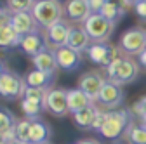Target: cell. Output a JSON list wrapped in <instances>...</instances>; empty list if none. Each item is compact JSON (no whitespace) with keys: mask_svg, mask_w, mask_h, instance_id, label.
Here are the masks:
<instances>
[{"mask_svg":"<svg viewBox=\"0 0 146 144\" xmlns=\"http://www.w3.org/2000/svg\"><path fill=\"white\" fill-rule=\"evenodd\" d=\"M36 2H40V0H36Z\"/></svg>","mask_w":146,"mask_h":144,"instance_id":"42","label":"cell"},{"mask_svg":"<svg viewBox=\"0 0 146 144\" xmlns=\"http://www.w3.org/2000/svg\"><path fill=\"white\" fill-rule=\"evenodd\" d=\"M132 9H134V12H136V16L139 19H143L146 23V0H139L137 4H134Z\"/></svg>","mask_w":146,"mask_h":144,"instance_id":"31","label":"cell"},{"mask_svg":"<svg viewBox=\"0 0 146 144\" xmlns=\"http://www.w3.org/2000/svg\"><path fill=\"white\" fill-rule=\"evenodd\" d=\"M139 123L143 125V127H146V113H144V115L141 116V120H139Z\"/></svg>","mask_w":146,"mask_h":144,"instance_id":"38","label":"cell"},{"mask_svg":"<svg viewBox=\"0 0 146 144\" xmlns=\"http://www.w3.org/2000/svg\"><path fill=\"white\" fill-rule=\"evenodd\" d=\"M28 89L25 77L16 73L14 69L2 68L0 73V96L5 101H16L19 97H25V90Z\"/></svg>","mask_w":146,"mask_h":144,"instance_id":"3","label":"cell"},{"mask_svg":"<svg viewBox=\"0 0 146 144\" xmlns=\"http://www.w3.org/2000/svg\"><path fill=\"white\" fill-rule=\"evenodd\" d=\"M106 116H108V111L98 108V110H96V116H94V122H92V130L101 132L103 125H104V122H106Z\"/></svg>","mask_w":146,"mask_h":144,"instance_id":"30","label":"cell"},{"mask_svg":"<svg viewBox=\"0 0 146 144\" xmlns=\"http://www.w3.org/2000/svg\"><path fill=\"white\" fill-rule=\"evenodd\" d=\"M117 144H122V142H117Z\"/></svg>","mask_w":146,"mask_h":144,"instance_id":"40","label":"cell"},{"mask_svg":"<svg viewBox=\"0 0 146 144\" xmlns=\"http://www.w3.org/2000/svg\"><path fill=\"white\" fill-rule=\"evenodd\" d=\"M94 101L90 99L84 90H80V89H68V108H70V113L75 115L82 110H85V108L92 106Z\"/></svg>","mask_w":146,"mask_h":144,"instance_id":"19","label":"cell"},{"mask_svg":"<svg viewBox=\"0 0 146 144\" xmlns=\"http://www.w3.org/2000/svg\"><path fill=\"white\" fill-rule=\"evenodd\" d=\"M11 24L14 26V30L19 33L21 37H26L30 33L38 31V23L35 21L31 12H12Z\"/></svg>","mask_w":146,"mask_h":144,"instance_id":"14","label":"cell"},{"mask_svg":"<svg viewBox=\"0 0 146 144\" xmlns=\"http://www.w3.org/2000/svg\"><path fill=\"white\" fill-rule=\"evenodd\" d=\"M108 4H113V5H117V7H120L122 11H125L127 12V9H131L132 5L129 4V0H106Z\"/></svg>","mask_w":146,"mask_h":144,"instance_id":"33","label":"cell"},{"mask_svg":"<svg viewBox=\"0 0 146 144\" xmlns=\"http://www.w3.org/2000/svg\"><path fill=\"white\" fill-rule=\"evenodd\" d=\"M36 0H7L5 5L11 9V12H31Z\"/></svg>","mask_w":146,"mask_h":144,"instance_id":"27","label":"cell"},{"mask_svg":"<svg viewBox=\"0 0 146 144\" xmlns=\"http://www.w3.org/2000/svg\"><path fill=\"white\" fill-rule=\"evenodd\" d=\"M31 14L35 17V21L38 23V26L49 28L54 23L63 19L64 5L59 0H40V2H35V5L31 9Z\"/></svg>","mask_w":146,"mask_h":144,"instance_id":"2","label":"cell"},{"mask_svg":"<svg viewBox=\"0 0 146 144\" xmlns=\"http://www.w3.org/2000/svg\"><path fill=\"white\" fill-rule=\"evenodd\" d=\"M90 45H92V38L89 37V33L85 31V28L80 26V24L71 26V31H70L66 47H70V49H73L75 52L82 54V52H87V49Z\"/></svg>","mask_w":146,"mask_h":144,"instance_id":"13","label":"cell"},{"mask_svg":"<svg viewBox=\"0 0 146 144\" xmlns=\"http://www.w3.org/2000/svg\"><path fill=\"white\" fill-rule=\"evenodd\" d=\"M123 101H125V92L122 90V87L113 82H106L96 99V106L104 111H115L123 104Z\"/></svg>","mask_w":146,"mask_h":144,"instance_id":"7","label":"cell"},{"mask_svg":"<svg viewBox=\"0 0 146 144\" xmlns=\"http://www.w3.org/2000/svg\"><path fill=\"white\" fill-rule=\"evenodd\" d=\"M2 144H7V142H2Z\"/></svg>","mask_w":146,"mask_h":144,"instance_id":"41","label":"cell"},{"mask_svg":"<svg viewBox=\"0 0 146 144\" xmlns=\"http://www.w3.org/2000/svg\"><path fill=\"white\" fill-rule=\"evenodd\" d=\"M99 14H101L103 17H106L108 21H111V23L117 24V23L122 19V17L125 16V11H122L120 7H117V5H113V4H108V2H106Z\"/></svg>","mask_w":146,"mask_h":144,"instance_id":"26","label":"cell"},{"mask_svg":"<svg viewBox=\"0 0 146 144\" xmlns=\"http://www.w3.org/2000/svg\"><path fill=\"white\" fill-rule=\"evenodd\" d=\"M21 40H23V37L14 30V26L11 23L0 26V45H2V49L17 47V45H21Z\"/></svg>","mask_w":146,"mask_h":144,"instance_id":"22","label":"cell"},{"mask_svg":"<svg viewBox=\"0 0 146 144\" xmlns=\"http://www.w3.org/2000/svg\"><path fill=\"white\" fill-rule=\"evenodd\" d=\"M47 92L45 89H35V87H28L25 90V97L23 99H30V101H35V102H40L44 104L45 108V99H47Z\"/></svg>","mask_w":146,"mask_h":144,"instance_id":"29","label":"cell"},{"mask_svg":"<svg viewBox=\"0 0 146 144\" xmlns=\"http://www.w3.org/2000/svg\"><path fill=\"white\" fill-rule=\"evenodd\" d=\"M17 120L12 111H9L7 108H2L0 113V139L2 142H11L16 139V129H17Z\"/></svg>","mask_w":146,"mask_h":144,"instance_id":"15","label":"cell"},{"mask_svg":"<svg viewBox=\"0 0 146 144\" xmlns=\"http://www.w3.org/2000/svg\"><path fill=\"white\" fill-rule=\"evenodd\" d=\"M30 132H31V120L30 118H23L17 122V129H16V139L25 141L30 144Z\"/></svg>","mask_w":146,"mask_h":144,"instance_id":"28","label":"cell"},{"mask_svg":"<svg viewBox=\"0 0 146 144\" xmlns=\"http://www.w3.org/2000/svg\"><path fill=\"white\" fill-rule=\"evenodd\" d=\"M87 56L94 64L108 68L110 64L125 57V52L120 49V45H113L110 42H92V45L87 49Z\"/></svg>","mask_w":146,"mask_h":144,"instance_id":"5","label":"cell"},{"mask_svg":"<svg viewBox=\"0 0 146 144\" xmlns=\"http://www.w3.org/2000/svg\"><path fill=\"white\" fill-rule=\"evenodd\" d=\"M90 14H92V12H90V7H89L87 0H66V4H64V16L68 17L70 21L84 24L85 19Z\"/></svg>","mask_w":146,"mask_h":144,"instance_id":"12","label":"cell"},{"mask_svg":"<svg viewBox=\"0 0 146 144\" xmlns=\"http://www.w3.org/2000/svg\"><path fill=\"white\" fill-rule=\"evenodd\" d=\"M87 2H89L90 12H92V14H99L101 9H103L104 4H106V0H87Z\"/></svg>","mask_w":146,"mask_h":144,"instance_id":"32","label":"cell"},{"mask_svg":"<svg viewBox=\"0 0 146 144\" xmlns=\"http://www.w3.org/2000/svg\"><path fill=\"white\" fill-rule=\"evenodd\" d=\"M45 144H49V142H45Z\"/></svg>","mask_w":146,"mask_h":144,"instance_id":"43","label":"cell"},{"mask_svg":"<svg viewBox=\"0 0 146 144\" xmlns=\"http://www.w3.org/2000/svg\"><path fill=\"white\" fill-rule=\"evenodd\" d=\"M123 137L129 141V144H146V127L132 122Z\"/></svg>","mask_w":146,"mask_h":144,"instance_id":"24","label":"cell"},{"mask_svg":"<svg viewBox=\"0 0 146 144\" xmlns=\"http://www.w3.org/2000/svg\"><path fill=\"white\" fill-rule=\"evenodd\" d=\"M52 135L50 125L40 118L31 120V132H30V144H45Z\"/></svg>","mask_w":146,"mask_h":144,"instance_id":"21","label":"cell"},{"mask_svg":"<svg viewBox=\"0 0 146 144\" xmlns=\"http://www.w3.org/2000/svg\"><path fill=\"white\" fill-rule=\"evenodd\" d=\"M19 47L23 49L25 54H28V56H31V57L38 56L40 52H44L45 49H49L47 42H45V37L40 31H35V33H30V35H26V37H23Z\"/></svg>","mask_w":146,"mask_h":144,"instance_id":"16","label":"cell"},{"mask_svg":"<svg viewBox=\"0 0 146 144\" xmlns=\"http://www.w3.org/2000/svg\"><path fill=\"white\" fill-rule=\"evenodd\" d=\"M96 110H98V106L92 104V106L85 108V110L75 113L73 115L75 127L80 129V130H92V122H94V116H96Z\"/></svg>","mask_w":146,"mask_h":144,"instance_id":"23","label":"cell"},{"mask_svg":"<svg viewBox=\"0 0 146 144\" xmlns=\"http://www.w3.org/2000/svg\"><path fill=\"white\" fill-rule=\"evenodd\" d=\"M82 26L89 33V37L92 38V42H108V38L113 35L117 24L108 21L101 14H90Z\"/></svg>","mask_w":146,"mask_h":144,"instance_id":"6","label":"cell"},{"mask_svg":"<svg viewBox=\"0 0 146 144\" xmlns=\"http://www.w3.org/2000/svg\"><path fill=\"white\" fill-rule=\"evenodd\" d=\"M21 110H23L26 118L35 120V118H38V115L45 110V108L40 102H35V101H30V99H23L21 101Z\"/></svg>","mask_w":146,"mask_h":144,"instance_id":"25","label":"cell"},{"mask_svg":"<svg viewBox=\"0 0 146 144\" xmlns=\"http://www.w3.org/2000/svg\"><path fill=\"white\" fill-rule=\"evenodd\" d=\"M45 111H49L52 116L63 118L70 113L68 108V90L64 89H50L45 99Z\"/></svg>","mask_w":146,"mask_h":144,"instance_id":"11","label":"cell"},{"mask_svg":"<svg viewBox=\"0 0 146 144\" xmlns=\"http://www.w3.org/2000/svg\"><path fill=\"white\" fill-rule=\"evenodd\" d=\"M56 59H58V66L64 71H75L80 63H82V54L75 52L70 47H61L56 50Z\"/></svg>","mask_w":146,"mask_h":144,"instance_id":"17","label":"cell"},{"mask_svg":"<svg viewBox=\"0 0 146 144\" xmlns=\"http://www.w3.org/2000/svg\"><path fill=\"white\" fill-rule=\"evenodd\" d=\"M139 104H141V106L144 108V110H146V96H143V97L139 99Z\"/></svg>","mask_w":146,"mask_h":144,"instance_id":"37","label":"cell"},{"mask_svg":"<svg viewBox=\"0 0 146 144\" xmlns=\"http://www.w3.org/2000/svg\"><path fill=\"white\" fill-rule=\"evenodd\" d=\"M54 78L56 75L47 73V71H40V69H31L26 73L25 80L28 87H35V89H45V90H50V85L54 83Z\"/></svg>","mask_w":146,"mask_h":144,"instance_id":"20","label":"cell"},{"mask_svg":"<svg viewBox=\"0 0 146 144\" xmlns=\"http://www.w3.org/2000/svg\"><path fill=\"white\" fill-rule=\"evenodd\" d=\"M106 75H108V82H113L117 85L131 83L139 75V63L131 56H125L120 61L110 64L106 68Z\"/></svg>","mask_w":146,"mask_h":144,"instance_id":"4","label":"cell"},{"mask_svg":"<svg viewBox=\"0 0 146 144\" xmlns=\"http://www.w3.org/2000/svg\"><path fill=\"white\" fill-rule=\"evenodd\" d=\"M137 2H139V0H129V4H131L132 7H134V4H137Z\"/></svg>","mask_w":146,"mask_h":144,"instance_id":"39","label":"cell"},{"mask_svg":"<svg viewBox=\"0 0 146 144\" xmlns=\"http://www.w3.org/2000/svg\"><path fill=\"white\" fill-rule=\"evenodd\" d=\"M31 63H33L35 69L47 71V73H52V75H56V69L59 68L58 59H56V50H50V49H45L38 56L31 57Z\"/></svg>","mask_w":146,"mask_h":144,"instance_id":"18","label":"cell"},{"mask_svg":"<svg viewBox=\"0 0 146 144\" xmlns=\"http://www.w3.org/2000/svg\"><path fill=\"white\" fill-rule=\"evenodd\" d=\"M120 49L125 52V56H139L146 49V30L143 28H129L122 33L118 40Z\"/></svg>","mask_w":146,"mask_h":144,"instance_id":"8","label":"cell"},{"mask_svg":"<svg viewBox=\"0 0 146 144\" xmlns=\"http://www.w3.org/2000/svg\"><path fill=\"white\" fill-rule=\"evenodd\" d=\"M108 82V78L98 69H90V71H85L84 75H80L78 78V89L84 90L90 99L94 101L96 104V99L101 92V89L104 87V83Z\"/></svg>","mask_w":146,"mask_h":144,"instance_id":"9","label":"cell"},{"mask_svg":"<svg viewBox=\"0 0 146 144\" xmlns=\"http://www.w3.org/2000/svg\"><path fill=\"white\" fill-rule=\"evenodd\" d=\"M70 31H71V24L66 19H61L58 23H54L52 26L45 28L44 37H45L47 47L50 50H58V49L64 47L68 42V37H70Z\"/></svg>","mask_w":146,"mask_h":144,"instance_id":"10","label":"cell"},{"mask_svg":"<svg viewBox=\"0 0 146 144\" xmlns=\"http://www.w3.org/2000/svg\"><path fill=\"white\" fill-rule=\"evenodd\" d=\"M7 144H28V142H25V141H19V139H14V141H11V142H7Z\"/></svg>","mask_w":146,"mask_h":144,"instance_id":"36","label":"cell"},{"mask_svg":"<svg viewBox=\"0 0 146 144\" xmlns=\"http://www.w3.org/2000/svg\"><path fill=\"white\" fill-rule=\"evenodd\" d=\"M77 144H101L98 139H82V141H78Z\"/></svg>","mask_w":146,"mask_h":144,"instance_id":"35","label":"cell"},{"mask_svg":"<svg viewBox=\"0 0 146 144\" xmlns=\"http://www.w3.org/2000/svg\"><path fill=\"white\" fill-rule=\"evenodd\" d=\"M131 111L129 110H115V111H108V116H106V122L101 129V135L106 137V139H111V141H117L120 137L125 135L127 129L131 127L132 123V118H131Z\"/></svg>","mask_w":146,"mask_h":144,"instance_id":"1","label":"cell"},{"mask_svg":"<svg viewBox=\"0 0 146 144\" xmlns=\"http://www.w3.org/2000/svg\"><path fill=\"white\" fill-rule=\"evenodd\" d=\"M137 63H139V66H143L144 68V71H146V49L137 56Z\"/></svg>","mask_w":146,"mask_h":144,"instance_id":"34","label":"cell"}]
</instances>
